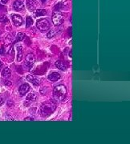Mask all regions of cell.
Segmentation results:
<instances>
[{
  "instance_id": "cell-17",
  "label": "cell",
  "mask_w": 130,
  "mask_h": 144,
  "mask_svg": "<svg viewBox=\"0 0 130 144\" xmlns=\"http://www.w3.org/2000/svg\"><path fill=\"white\" fill-rule=\"evenodd\" d=\"M36 98V94L34 92L30 93L29 95L27 96V100H30V101H35Z\"/></svg>"
},
{
  "instance_id": "cell-25",
  "label": "cell",
  "mask_w": 130,
  "mask_h": 144,
  "mask_svg": "<svg viewBox=\"0 0 130 144\" xmlns=\"http://www.w3.org/2000/svg\"><path fill=\"white\" fill-rule=\"evenodd\" d=\"M25 120H30V121H33V120H34V119H33V118H30V117H28V118H26V119H25Z\"/></svg>"
},
{
  "instance_id": "cell-8",
  "label": "cell",
  "mask_w": 130,
  "mask_h": 144,
  "mask_svg": "<svg viewBox=\"0 0 130 144\" xmlns=\"http://www.w3.org/2000/svg\"><path fill=\"white\" fill-rule=\"evenodd\" d=\"M30 91V86L28 83H23L22 86H20L19 91L21 95H25L27 93Z\"/></svg>"
},
{
  "instance_id": "cell-3",
  "label": "cell",
  "mask_w": 130,
  "mask_h": 144,
  "mask_svg": "<svg viewBox=\"0 0 130 144\" xmlns=\"http://www.w3.org/2000/svg\"><path fill=\"white\" fill-rule=\"evenodd\" d=\"M36 26L41 31H47L51 28V24L49 21L47 20L46 19H41L37 21Z\"/></svg>"
},
{
  "instance_id": "cell-22",
  "label": "cell",
  "mask_w": 130,
  "mask_h": 144,
  "mask_svg": "<svg viewBox=\"0 0 130 144\" xmlns=\"http://www.w3.org/2000/svg\"><path fill=\"white\" fill-rule=\"evenodd\" d=\"M3 103H4L3 99V98H0V107H1L2 105L3 104Z\"/></svg>"
},
{
  "instance_id": "cell-23",
  "label": "cell",
  "mask_w": 130,
  "mask_h": 144,
  "mask_svg": "<svg viewBox=\"0 0 130 144\" xmlns=\"http://www.w3.org/2000/svg\"><path fill=\"white\" fill-rule=\"evenodd\" d=\"M1 1H2V3H3V4H7V3H8L9 0H1Z\"/></svg>"
},
{
  "instance_id": "cell-15",
  "label": "cell",
  "mask_w": 130,
  "mask_h": 144,
  "mask_svg": "<svg viewBox=\"0 0 130 144\" xmlns=\"http://www.w3.org/2000/svg\"><path fill=\"white\" fill-rule=\"evenodd\" d=\"M18 50V54H17V61L18 62H20V61L23 59V47L21 46H19L17 47Z\"/></svg>"
},
{
  "instance_id": "cell-4",
  "label": "cell",
  "mask_w": 130,
  "mask_h": 144,
  "mask_svg": "<svg viewBox=\"0 0 130 144\" xmlns=\"http://www.w3.org/2000/svg\"><path fill=\"white\" fill-rule=\"evenodd\" d=\"M53 24L55 26H60L61 24H63V18L62 15L58 12V11H55L52 14V17H51Z\"/></svg>"
},
{
  "instance_id": "cell-13",
  "label": "cell",
  "mask_w": 130,
  "mask_h": 144,
  "mask_svg": "<svg viewBox=\"0 0 130 144\" xmlns=\"http://www.w3.org/2000/svg\"><path fill=\"white\" fill-rule=\"evenodd\" d=\"M11 75V71L8 67H6L2 72V77L3 79H8Z\"/></svg>"
},
{
  "instance_id": "cell-20",
  "label": "cell",
  "mask_w": 130,
  "mask_h": 144,
  "mask_svg": "<svg viewBox=\"0 0 130 144\" xmlns=\"http://www.w3.org/2000/svg\"><path fill=\"white\" fill-rule=\"evenodd\" d=\"M4 21H7V17L5 15H0V22H4Z\"/></svg>"
},
{
  "instance_id": "cell-19",
  "label": "cell",
  "mask_w": 130,
  "mask_h": 144,
  "mask_svg": "<svg viewBox=\"0 0 130 144\" xmlns=\"http://www.w3.org/2000/svg\"><path fill=\"white\" fill-rule=\"evenodd\" d=\"M63 7V4L62 3H59L55 7V10H61Z\"/></svg>"
},
{
  "instance_id": "cell-12",
  "label": "cell",
  "mask_w": 130,
  "mask_h": 144,
  "mask_svg": "<svg viewBox=\"0 0 130 144\" xmlns=\"http://www.w3.org/2000/svg\"><path fill=\"white\" fill-rule=\"evenodd\" d=\"M27 80H28V82H31L32 84H34L35 86H39L40 85L39 80H38L37 79H35V77L32 76V75H28V76H27Z\"/></svg>"
},
{
  "instance_id": "cell-26",
  "label": "cell",
  "mask_w": 130,
  "mask_h": 144,
  "mask_svg": "<svg viewBox=\"0 0 130 144\" xmlns=\"http://www.w3.org/2000/svg\"><path fill=\"white\" fill-rule=\"evenodd\" d=\"M2 66H3V63L1 62V61H0V70H1V68H2Z\"/></svg>"
},
{
  "instance_id": "cell-27",
  "label": "cell",
  "mask_w": 130,
  "mask_h": 144,
  "mask_svg": "<svg viewBox=\"0 0 130 144\" xmlns=\"http://www.w3.org/2000/svg\"><path fill=\"white\" fill-rule=\"evenodd\" d=\"M46 1H47V0H42V2H43V3H45Z\"/></svg>"
},
{
  "instance_id": "cell-24",
  "label": "cell",
  "mask_w": 130,
  "mask_h": 144,
  "mask_svg": "<svg viewBox=\"0 0 130 144\" xmlns=\"http://www.w3.org/2000/svg\"><path fill=\"white\" fill-rule=\"evenodd\" d=\"M3 52H4V49H3V47H1L0 48V54H2Z\"/></svg>"
},
{
  "instance_id": "cell-21",
  "label": "cell",
  "mask_w": 130,
  "mask_h": 144,
  "mask_svg": "<svg viewBox=\"0 0 130 144\" xmlns=\"http://www.w3.org/2000/svg\"><path fill=\"white\" fill-rule=\"evenodd\" d=\"M4 84L5 85H7V86H11L12 85V83H11V82H10V81H8V80H6L4 82Z\"/></svg>"
},
{
  "instance_id": "cell-2",
  "label": "cell",
  "mask_w": 130,
  "mask_h": 144,
  "mask_svg": "<svg viewBox=\"0 0 130 144\" xmlns=\"http://www.w3.org/2000/svg\"><path fill=\"white\" fill-rule=\"evenodd\" d=\"M67 95V88L64 85H58L53 90V95L56 100L62 101Z\"/></svg>"
},
{
  "instance_id": "cell-9",
  "label": "cell",
  "mask_w": 130,
  "mask_h": 144,
  "mask_svg": "<svg viewBox=\"0 0 130 144\" xmlns=\"http://www.w3.org/2000/svg\"><path fill=\"white\" fill-rule=\"evenodd\" d=\"M47 78L51 82H56L61 78V75L59 73H57V72H51V73L48 75Z\"/></svg>"
},
{
  "instance_id": "cell-1",
  "label": "cell",
  "mask_w": 130,
  "mask_h": 144,
  "mask_svg": "<svg viewBox=\"0 0 130 144\" xmlns=\"http://www.w3.org/2000/svg\"><path fill=\"white\" fill-rule=\"evenodd\" d=\"M56 108V105L53 102L48 101V102L45 103L44 104H43L42 107H40V116H42L43 118L47 117V116L51 115L54 111H55Z\"/></svg>"
},
{
  "instance_id": "cell-14",
  "label": "cell",
  "mask_w": 130,
  "mask_h": 144,
  "mask_svg": "<svg viewBox=\"0 0 130 144\" xmlns=\"http://www.w3.org/2000/svg\"><path fill=\"white\" fill-rule=\"evenodd\" d=\"M56 66L58 69L61 70H66V65H65V63L63 62V61H60V60H58L56 63Z\"/></svg>"
},
{
  "instance_id": "cell-7",
  "label": "cell",
  "mask_w": 130,
  "mask_h": 144,
  "mask_svg": "<svg viewBox=\"0 0 130 144\" xmlns=\"http://www.w3.org/2000/svg\"><path fill=\"white\" fill-rule=\"evenodd\" d=\"M11 19L13 21L14 24L16 26H20L22 24H23V18L21 17L20 15H11Z\"/></svg>"
},
{
  "instance_id": "cell-18",
  "label": "cell",
  "mask_w": 130,
  "mask_h": 144,
  "mask_svg": "<svg viewBox=\"0 0 130 144\" xmlns=\"http://www.w3.org/2000/svg\"><path fill=\"white\" fill-rule=\"evenodd\" d=\"M25 38H26V35L23 34V33L19 32L17 35V41H23Z\"/></svg>"
},
{
  "instance_id": "cell-11",
  "label": "cell",
  "mask_w": 130,
  "mask_h": 144,
  "mask_svg": "<svg viewBox=\"0 0 130 144\" xmlns=\"http://www.w3.org/2000/svg\"><path fill=\"white\" fill-rule=\"evenodd\" d=\"M35 17H40V16H44L47 15V11L44 9H38L33 12Z\"/></svg>"
},
{
  "instance_id": "cell-5",
  "label": "cell",
  "mask_w": 130,
  "mask_h": 144,
  "mask_svg": "<svg viewBox=\"0 0 130 144\" xmlns=\"http://www.w3.org/2000/svg\"><path fill=\"white\" fill-rule=\"evenodd\" d=\"M35 62V56L34 55V54L30 53L28 54V55L25 58V64L28 66H31Z\"/></svg>"
},
{
  "instance_id": "cell-10",
  "label": "cell",
  "mask_w": 130,
  "mask_h": 144,
  "mask_svg": "<svg viewBox=\"0 0 130 144\" xmlns=\"http://www.w3.org/2000/svg\"><path fill=\"white\" fill-rule=\"evenodd\" d=\"M13 7L15 10H17V11H21V10H23V8H24V5L23 3H22L21 1H19V0H16V1L13 4Z\"/></svg>"
},
{
  "instance_id": "cell-16",
  "label": "cell",
  "mask_w": 130,
  "mask_h": 144,
  "mask_svg": "<svg viewBox=\"0 0 130 144\" xmlns=\"http://www.w3.org/2000/svg\"><path fill=\"white\" fill-rule=\"evenodd\" d=\"M32 24H33V19H32V18H31L30 16H28L26 19V27L28 28Z\"/></svg>"
},
{
  "instance_id": "cell-6",
  "label": "cell",
  "mask_w": 130,
  "mask_h": 144,
  "mask_svg": "<svg viewBox=\"0 0 130 144\" xmlns=\"http://www.w3.org/2000/svg\"><path fill=\"white\" fill-rule=\"evenodd\" d=\"M26 5L28 9L32 11V10H34L36 8L37 6H39V3H38L37 0H27Z\"/></svg>"
}]
</instances>
